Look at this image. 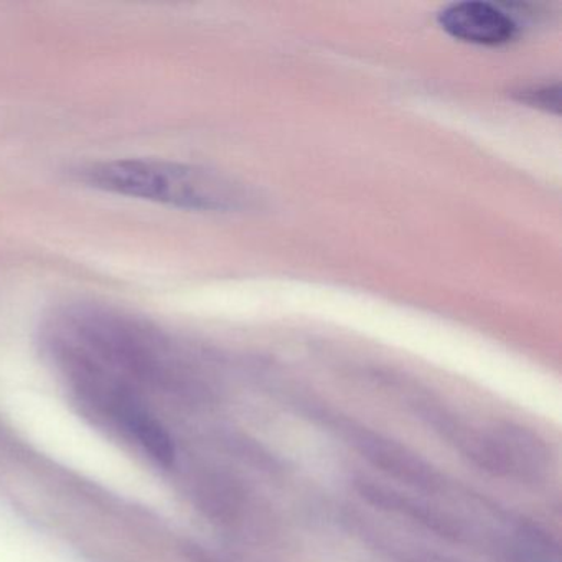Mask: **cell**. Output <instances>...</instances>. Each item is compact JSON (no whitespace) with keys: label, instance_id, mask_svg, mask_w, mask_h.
Masks as SVG:
<instances>
[{"label":"cell","instance_id":"1","mask_svg":"<svg viewBox=\"0 0 562 562\" xmlns=\"http://www.w3.org/2000/svg\"><path fill=\"white\" fill-rule=\"evenodd\" d=\"M77 176L101 192L193 212H232L248 203L245 190L232 180L169 160H103L81 167Z\"/></svg>","mask_w":562,"mask_h":562},{"label":"cell","instance_id":"2","mask_svg":"<svg viewBox=\"0 0 562 562\" xmlns=\"http://www.w3.org/2000/svg\"><path fill=\"white\" fill-rule=\"evenodd\" d=\"M457 449L480 469L521 482H536L549 469V449L544 440L518 424H498L488 432H476L467 427Z\"/></svg>","mask_w":562,"mask_h":562},{"label":"cell","instance_id":"3","mask_svg":"<svg viewBox=\"0 0 562 562\" xmlns=\"http://www.w3.org/2000/svg\"><path fill=\"white\" fill-rule=\"evenodd\" d=\"M340 429L348 443L371 465L414 488L427 492L439 488V473L403 443L355 424H345Z\"/></svg>","mask_w":562,"mask_h":562},{"label":"cell","instance_id":"4","mask_svg":"<svg viewBox=\"0 0 562 562\" xmlns=\"http://www.w3.org/2000/svg\"><path fill=\"white\" fill-rule=\"evenodd\" d=\"M440 27L450 37L465 44L498 47L515 38L518 25L506 12L488 2H459L437 15Z\"/></svg>","mask_w":562,"mask_h":562},{"label":"cell","instance_id":"5","mask_svg":"<svg viewBox=\"0 0 562 562\" xmlns=\"http://www.w3.org/2000/svg\"><path fill=\"white\" fill-rule=\"evenodd\" d=\"M361 496L367 498L373 505L380 508L390 509V512L400 513V515L407 516V518L416 519L420 525L429 528L430 531L437 535L446 536V538H459V528L456 522L450 521L446 516L427 506L419 505L414 499L406 498L393 490L384 488V486L373 485V483L360 482L358 483Z\"/></svg>","mask_w":562,"mask_h":562},{"label":"cell","instance_id":"6","mask_svg":"<svg viewBox=\"0 0 562 562\" xmlns=\"http://www.w3.org/2000/svg\"><path fill=\"white\" fill-rule=\"evenodd\" d=\"M509 562H561L559 548L551 536L536 526H519L509 542Z\"/></svg>","mask_w":562,"mask_h":562},{"label":"cell","instance_id":"7","mask_svg":"<svg viewBox=\"0 0 562 562\" xmlns=\"http://www.w3.org/2000/svg\"><path fill=\"white\" fill-rule=\"evenodd\" d=\"M529 98V103L536 104V106L551 108L554 106L559 110V90L558 88H536L531 93H526Z\"/></svg>","mask_w":562,"mask_h":562}]
</instances>
